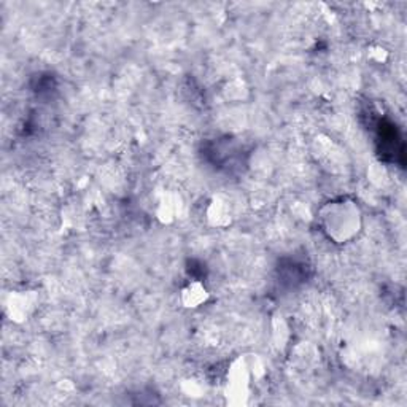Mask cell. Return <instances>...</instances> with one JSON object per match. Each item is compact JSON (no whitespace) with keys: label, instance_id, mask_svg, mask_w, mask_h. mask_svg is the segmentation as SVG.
I'll return each mask as SVG.
<instances>
[{"label":"cell","instance_id":"obj_1","mask_svg":"<svg viewBox=\"0 0 407 407\" xmlns=\"http://www.w3.org/2000/svg\"><path fill=\"white\" fill-rule=\"evenodd\" d=\"M321 231L334 244H347L357 238L363 226V212L350 198H339L326 202L318 212Z\"/></svg>","mask_w":407,"mask_h":407},{"label":"cell","instance_id":"obj_2","mask_svg":"<svg viewBox=\"0 0 407 407\" xmlns=\"http://www.w3.org/2000/svg\"><path fill=\"white\" fill-rule=\"evenodd\" d=\"M248 396H250V364L247 358L239 357L228 371V404L245 406Z\"/></svg>","mask_w":407,"mask_h":407},{"label":"cell","instance_id":"obj_3","mask_svg":"<svg viewBox=\"0 0 407 407\" xmlns=\"http://www.w3.org/2000/svg\"><path fill=\"white\" fill-rule=\"evenodd\" d=\"M35 307V294L28 291H16L13 293L9 301V308L11 320L15 321H24L28 320L30 312Z\"/></svg>","mask_w":407,"mask_h":407},{"label":"cell","instance_id":"obj_4","mask_svg":"<svg viewBox=\"0 0 407 407\" xmlns=\"http://www.w3.org/2000/svg\"><path fill=\"white\" fill-rule=\"evenodd\" d=\"M208 296L210 294H208L207 288L203 286L201 281L196 280L183 288L180 299H182V304L185 307L196 308V307H201L202 304H206L208 301Z\"/></svg>","mask_w":407,"mask_h":407},{"label":"cell","instance_id":"obj_5","mask_svg":"<svg viewBox=\"0 0 407 407\" xmlns=\"http://www.w3.org/2000/svg\"><path fill=\"white\" fill-rule=\"evenodd\" d=\"M208 223L215 228H225L231 223V207L221 198H213L207 208Z\"/></svg>","mask_w":407,"mask_h":407},{"label":"cell","instance_id":"obj_6","mask_svg":"<svg viewBox=\"0 0 407 407\" xmlns=\"http://www.w3.org/2000/svg\"><path fill=\"white\" fill-rule=\"evenodd\" d=\"M179 206H177V198L174 194L164 196L160 202V207H157V216L162 221H170L175 216V212Z\"/></svg>","mask_w":407,"mask_h":407}]
</instances>
